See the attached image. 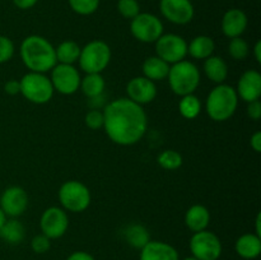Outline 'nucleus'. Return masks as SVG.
Here are the masks:
<instances>
[{
    "instance_id": "f257e3e1",
    "label": "nucleus",
    "mask_w": 261,
    "mask_h": 260,
    "mask_svg": "<svg viewBox=\"0 0 261 260\" xmlns=\"http://www.w3.org/2000/svg\"><path fill=\"white\" fill-rule=\"evenodd\" d=\"M103 129L110 140L129 147L142 140L148 129V116L143 106L127 97L114 99L103 111Z\"/></svg>"
},
{
    "instance_id": "f03ea898",
    "label": "nucleus",
    "mask_w": 261,
    "mask_h": 260,
    "mask_svg": "<svg viewBox=\"0 0 261 260\" xmlns=\"http://www.w3.org/2000/svg\"><path fill=\"white\" fill-rule=\"evenodd\" d=\"M19 55L30 71L47 73L58 64L55 47L47 38L38 35L27 36L22 41Z\"/></svg>"
},
{
    "instance_id": "7ed1b4c3",
    "label": "nucleus",
    "mask_w": 261,
    "mask_h": 260,
    "mask_svg": "<svg viewBox=\"0 0 261 260\" xmlns=\"http://www.w3.org/2000/svg\"><path fill=\"white\" fill-rule=\"evenodd\" d=\"M239 106L236 89L226 83L217 84L205 101V111L213 121L222 122L231 119Z\"/></svg>"
},
{
    "instance_id": "20e7f679",
    "label": "nucleus",
    "mask_w": 261,
    "mask_h": 260,
    "mask_svg": "<svg viewBox=\"0 0 261 260\" xmlns=\"http://www.w3.org/2000/svg\"><path fill=\"white\" fill-rule=\"evenodd\" d=\"M167 79L173 93L182 97L194 93L200 86V70L191 61L181 60L170 66Z\"/></svg>"
},
{
    "instance_id": "39448f33",
    "label": "nucleus",
    "mask_w": 261,
    "mask_h": 260,
    "mask_svg": "<svg viewBox=\"0 0 261 260\" xmlns=\"http://www.w3.org/2000/svg\"><path fill=\"white\" fill-rule=\"evenodd\" d=\"M20 94L35 105H45L54 96V87L50 78L43 73L28 71L19 81Z\"/></svg>"
},
{
    "instance_id": "423d86ee",
    "label": "nucleus",
    "mask_w": 261,
    "mask_h": 260,
    "mask_svg": "<svg viewBox=\"0 0 261 260\" xmlns=\"http://www.w3.org/2000/svg\"><path fill=\"white\" fill-rule=\"evenodd\" d=\"M111 61V48L102 40H93L81 48L78 63L86 74L99 73L109 66Z\"/></svg>"
},
{
    "instance_id": "0eeeda50",
    "label": "nucleus",
    "mask_w": 261,
    "mask_h": 260,
    "mask_svg": "<svg viewBox=\"0 0 261 260\" xmlns=\"http://www.w3.org/2000/svg\"><path fill=\"white\" fill-rule=\"evenodd\" d=\"M59 201L64 211L82 213L91 205L92 195L86 184L76 180L65 181L58 193Z\"/></svg>"
},
{
    "instance_id": "6e6552de",
    "label": "nucleus",
    "mask_w": 261,
    "mask_h": 260,
    "mask_svg": "<svg viewBox=\"0 0 261 260\" xmlns=\"http://www.w3.org/2000/svg\"><path fill=\"white\" fill-rule=\"evenodd\" d=\"M189 247L191 256L198 260H218L223 251L221 239L208 229L194 232L189 242Z\"/></svg>"
},
{
    "instance_id": "1a4fd4ad",
    "label": "nucleus",
    "mask_w": 261,
    "mask_h": 260,
    "mask_svg": "<svg viewBox=\"0 0 261 260\" xmlns=\"http://www.w3.org/2000/svg\"><path fill=\"white\" fill-rule=\"evenodd\" d=\"M130 32L143 43H153L163 35V23L152 13H139L130 23Z\"/></svg>"
},
{
    "instance_id": "9d476101",
    "label": "nucleus",
    "mask_w": 261,
    "mask_h": 260,
    "mask_svg": "<svg viewBox=\"0 0 261 260\" xmlns=\"http://www.w3.org/2000/svg\"><path fill=\"white\" fill-rule=\"evenodd\" d=\"M154 43L155 55L170 65L185 60L188 56V42L176 33H163Z\"/></svg>"
},
{
    "instance_id": "9b49d317",
    "label": "nucleus",
    "mask_w": 261,
    "mask_h": 260,
    "mask_svg": "<svg viewBox=\"0 0 261 260\" xmlns=\"http://www.w3.org/2000/svg\"><path fill=\"white\" fill-rule=\"evenodd\" d=\"M50 71L54 91H58L60 94L71 96L81 87V74L74 65L58 63Z\"/></svg>"
},
{
    "instance_id": "f8f14e48",
    "label": "nucleus",
    "mask_w": 261,
    "mask_h": 260,
    "mask_svg": "<svg viewBox=\"0 0 261 260\" xmlns=\"http://www.w3.org/2000/svg\"><path fill=\"white\" fill-rule=\"evenodd\" d=\"M40 227L42 235L50 240L60 239L69 228L68 213L60 206H50L43 211L40 219Z\"/></svg>"
},
{
    "instance_id": "ddd939ff",
    "label": "nucleus",
    "mask_w": 261,
    "mask_h": 260,
    "mask_svg": "<svg viewBox=\"0 0 261 260\" xmlns=\"http://www.w3.org/2000/svg\"><path fill=\"white\" fill-rule=\"evenodd\" d=\"M28 206V194L23 188L17 185L9 186L0 195V208L5 217H20Z\"/></svg>"
},
{
    "instance_id": "4468645a",
    "label": "nucleus",
    "mask_w": 261,
    "mask_h": 260,
    "mask_svg": "<svg viewBox=\"0 0 261 260\" xmlns=\"http://www.w3.org/2000/svg\"><path fill=\"white\" fill-rule=\"evenodd\" d=\"M160 9L168 22L178 25L190 23L195 14V9L190 0H161Z\"/></svg>"
},
{
    "instance_id": "2eb2a0df",
    "label": "nucleus",
    "mask_w": 261,
    "mask_h": 260,
    "mask_svg": "<svg viewBox=\"0 0 261 260\" xmlns=\"http://www.w3.org/2000/svg\"><path fill=\"white\" fill-rule=\"evenodd\" d=\"M126 93L127 98L143 106L154 101L157 97V87L154 82L145 76H135L126 84Z\"/></svg>"
},
{
    "instance_id": "dca6fc26",
    "label": "nucleus",
    "mask_w": 261,
    "mask_h": 260,
    "mask_svg": "<svg viewBox=\"0 0 261 260\" xmlns=\"http://www.w3.org/2000/svg\"><path fill=\"white\" fill-rule=\"evenodd\" d=\"M237 96L246 103L257 101L261 96V74L257 70H246L237 83Z\"/></svg>"
},
{
    "instance_id": "f3484780",
    "label": "nucleus",
    "mask_w": 261,
    "mask_h": 260,
    "mask_svg": "<svg viewBox=\"0 0 261 260\" xmlns=\"http://www.w3.org/2000/svg\"><path fill=\"white\" fill-rule=\"evenodd\" d=\"M247 24H249V19L247 15L245 14L244 10L237 9V8H232L224 13L223 18H222V32L226 37L234 38L241 37L244 32L246 31Z\"/></svg>"
},
{
    "instance_id": "a211bd4d",
    "label": "nucleus",
    "mask_w": 261,
    "mask_h": 260,
    "mask_svg": "<svg viewBox=\"0 0 261 260\" xmlns=\"http://www.w3.org/2000/svg\"><path fill=\"white\" fill-rule=\"evenodd\" d=\"M139 260H180V254L168 242L150 240L140 249Z\"/></svg>"
},
{
    "instance_id": "6ab92c4d",
    "label": "nucleus",
    "mask_w": 261,
    "mask_h": 260,
    "mask_svg": "<svg viewBox=\"0 0 261 260\" xmlns=\"http://www.w3.org/2000/svg\"><path fill=\"white\" fill-rule=\"evenodd\" d=\"M234 250L245 260L257 259L261 254V237L256 233H244L236 240Z\"/></svg>"
},
{
    "instance_id": "aec40b11",
    "label": "nucleus",
    "mask_w": 261,
    "mask_h": 260,
    "mask_svg": "<svg viewBox=\"0 0 261 260\" xmlns=\"http://www.w3.org/2000/svg\"><path fill=\"white\" fill-rule=\"evenodd\" d=\"M211 223V212L201 204H194L186 211L185 224L191 232H200L208 228Z\"/></svg>"
},
{
    "instance_id": "412c9836",
    "label": "nucleus",
    "mask_w": 261,
    "mask_h": 260,
    "mask_svg": "<svg viewBox=\"0 0 261 260\" xmlns=\"http://www.w3.org/2000/svg\"><path fill=\"white\" fill-rule=\"evenodd\" d=\"M170 64L166 63L165 60H162L161 58H158L157 55L149 56L144 60L142 66L143 74L145 78L150 79L152 82H160L167 79L168 71H170Z\"/></svg>"
},
{
    "instance_id": "4be33fe9",
    "label": "nucleus",
    "mask_w": 261,
    "mask_h": 260,
    "mask_svg": "<svg viewBox=\"0 0 261 260\" xmlns=\"http://www.w3.org/2000/svg\"><path fill=\"white\" fill-rule=\"evenodd\" d=\"M203 69L206 78L216 84L224 83L228 76V65L221 56H209L204 60Z\"/></svg>"
},
{
    "instance_id": "5701e85b",
    "label": "nucleus",
    "mask_w": 261,
    "mask_h": 260,
    "mask_svg": "<svg viewBox=\"0 0 261 260\" xmlns=\"http://www.w3.org/2000/svg\"><path fill=\"white\" fill-rule=\"evenodd\" d=\"M214 50H216V43L213 38L205 35L196 36L190 43H188V55L196 60H205L213 55Z\"/></svg>"
},
{
    "instance_id": "b1692460",
    "label": "nucleus",
    "mask_w": 261,
    "mask_h": 260,
    "mask_svg": "<svg viewBox=\"0 0 261 260\" xmlns=\"http://www.w3.org/2000/svg\"><path fill=\"white\" fill-rule=\"evenodd\" d=\"M25 228L17 218L5 219L0 228V239L9 245H18L24 240Z\"/></svg>"
},
{
    "instance_id": "393cba45",
    "label": "nucleus",
    "mask_w": 261,
    "mask_h": 260,
    "mask_svg": "<svg viewBox=\"0 0 261 260\" xmlns=\"http://www.w3.org/2000/svg\"><path fill=\"white\" fill-rule=\"evenodd\" d=\"M125 241L134 249L140 250L150 241V233L145 226L140 223H132L124 231Z\"/></svg>"
},
{
    "instance_id": "a878e982",
    "label": "nucleus",
    "mask_w": 261,
    "mask_h": 260,
    "mask_svg": "<svg viewBox=\"0 0 261 260\" xmlns=\"http://www.w3.org/2000/svg\"><path fill=\"white\" fill-rule=\"evenodd\" d=\"M105 87H106V83H105V78L102 76V74L91 73L86 74V76L82 78L79 88L88 98H96L103 93Z\"/></svg>"
},
{
    "instance_id": "bb28decb",
    "label": "nucleus",
    "mask_w": 261,
    "mask_h": 260,
    "mask_svg": "<svg viewBox=\"0 0 261 260\" xmlns=\"http://www.w3.org/2000/svg\"><path fill=\"white\" fill-rule=\"evenodd\" d=\"M81 46L75 42V41L66 40L59 43L58 47H55L56 53V60L59 64H69V65H74L76 63L81 55Z\"/></svg>"
},
{
    "instance_id": "cd10ccee",
    "label": "nucleus",
    "mask_w": 261,
    "mask_h": 260,
    "mask_svg": "<svg viewBox=\"0 0 261 260\" xmlns=\"http://www.w3.org/2000/svg\"><path fill=\"white\" fill-rule=\"evenodd\" d=\"M178 111L184 119H196L201 112V101L194 93L182 96L178 102Z\"/></svg>"
},
{
    "instance_id": "c85d7f7f",
    "label": "nucleus",
    "mask_w": 261,
    "mask_h": 260,
    "mask_svg": "<svg viewBox=\"0 0 261 260\" xmlns=\"http://www.w3.org/2000/svg\"><path fill=\"white\" fill-rule=\"evenodd\" d=\"M157 162L163 170L175 171L182 166L184 160L182 155H181L177 150L166 149L160 153V155L157 157Z\"/></svg>"
},
{
    "instance_id": "c756f323",
    "label": "nucleus",
    "mask_w": 261,
    "mask_h": 260,
    "mask_svg": "<svg viewBox=\"0 0 261 260\" xmlns=\"http://www.w3.org/2000/svg\"><path fill=\"white\" fill-rule=\"evenodd\" d=\"M250 53L249 43L241 37L231 38L228 43V54L234 60H245Z\"/></svg>"
},
{
    "instance_id": "7c9ffc66",
    "label": "nucleus",
    "mask_w": 261,
    "mask_h": 260,
    "mask_svg": "<svg viewBox=\"0 0 261 260\" xmlns=\"http://www.w3.org/2000/svg\"><path fill=\"white\" fill-rule=\"evenodd\" d=\"M71 10L79 15H91L98 9L99 0H68Z\"/></svg>"
},
{
    "instance_id": "2f4dec72",
    "label": "nucleus",
    "mask_w": 261,
    "mask_h": 260,
    "mask_svg": "<svg viewBox=\"0 0 261 260\" xmlns=\"http://www.w3.org/2000/svg\"><path fill=\"white\" fill-rule=\"evenodd\" d=\"M117 10L126 19H133L140 13V5L138 0H119Z\"/></svg>"
},
{
    "instance_id": "473e14b6",
    "label": "nucleus",
    "mask_w": 261,
    "mask_h": 260,
    "mask_svg": "<svg viewBox=\"0 0 261 260\" xmlns=\"http://www.w3.org/2000/svg\"><path fill=\"white\" fill-rule=\"evenodd\" d=\"M14 43L7 36L0 35V64L9 61L14 55Z\"/></svg>"
},
{
    "instance_id": "72a5a7b5",
    "label": "nucleus",
    "mask_w": 261,
    "mask_h": 260,
    "mask_svg": "<svg viewBox=\"0 0 261 260\" xmlns=\"http://www.w3.org/2000/svg\"><path fill=\"white\" fill-rule=\"evenodd\" d=\"M84 122L91 130H98L103 127V112L99 110H91L86 114Z\"/></svg>"
},
{
    "instance_id": "f704fd0d",
    "label": "nucleus",
    "mask_w": 261,
    "mask_h": 260,
    "mask_svg": "<svg viewBox=\"0 0 261 260\" xmlns=\"http://www.w3.org/2000/svg\"><path fill=\"white\" fill-rule=\"evenodd\" d=\"M51 247V240L46 237L45 235H36L32 240H31V249L36 254H45L50 250Z\"/></svg>"
},
{
    "instance_id": "c9c22d12",
    "label": "nucleus",
    "mask_w": 261,
    "mask_h": 260,
    "mask_svg": "<svg viewBox=\"0 0 261 260\" xmlns=\"http://www.w3.org/2000/svg\"><path fill=\"white\" fill-rule=\"evenodd\" d=\"M247 116L254 121H257L261 117V102L260 99L247 103Z\"/></svg>"
},
{
    "instance_id": "e433bc0d",
    "label": "nucleus",
    "mask_w": 261,
    "mask_h": 260,
    "mask_svg": "<svg viewBox=\"0 0 261 260\" xmlns=\"http://www.w3.org/2000/svg\"><path fill=\"white\" fill-rule=\"evenodd\" d=\"M4 91L9 96H15V94L20 93L19 81H17V79H10V81H8L4 84Z\"/></svg>"
},
{
    "instance_id": "4c0bfd02",
    "label": "nucleus",
    "mask_w": 261,
    "mask_h": 260,
    "mask_svg": "<svg viewBox=\"0 0 261 260\" xmlns=\"http://www.w3.org/2000/svg\"><path fill=\"white\" fill-rule=\"evenodd\" d=\"M66 260H96L92 254L87 251H74L66 257Z\"/></svg>"
},
{
    "instance_id": "58836bf2",
    "label": "nucleus",
    "mask_w": 261,
    "mask_h": 260,
    "mask_svg": "<svg viewBox=\"0 0 261 260\" xmlns=\"http://www.w3.org/2000/svg\"><path fill=\"white\" fill-rule=\"evenodd\" d=\"M250 145L256 153L261 152V132H255L250 138Z\"/></svg>"
},
{
    "instance_id": "ea45409f",
    "label": "nucleus",
    "mask_w": 261,
    "mask_h": 260,
    "mask_svg": "<svg viewBox=\"0 0 261 260\" xmlns=\"http://www.w3.org/2000/svg\"><path fill=\"white\" fill-rule=\"evenodd\" d=\"M38 0H13L14 5L19 9L25 10V9H31V8L35 7L37 4Z\"/></svg>"
},
{
    "instance_id": "a19ab883",
    "label": "nucleus",
    "mask_w": 261,
    "mask_h": 260,
    "mask_svg": "<svg viewBox=\"0 0 261 260\" xmlns=\"http://www.w3.org/2000/svg\"><path fill=\"white\" fill-rule=\"evenodd\" d=\"M252 50H254L255 60H256L259 64H261V41H257V42L255 43V46Z\"/></svg>"
},
{
    "instance_id": "79ce46f5",
    "label": "nucleus",
    "mask_w": 261,
    "mask_h": 260,
    "mask_svg": "<svg viewBox=\"0 0 261 260\" xmlns=\"http://www.w3.org/2000/svg\"><path fill=\"white\" fill-rule=\"evenodd\" d=\"M261 214L257 213L256 216V219H255V233L257 235V236L261 237Z\"/></svg>"
},
{
    "instance_id": "37998d69",
    "label": "nucleus",
    "mask_w": 261,
    "mask_h": 260,
    "mask_svg": "<svg viewBox=\"0 0 261 260\" xmlns=\"http://www.w3.org/2000/svg\"><path fill=\"white\" fill-rule=\"evenodd\" d=\"M5 219H7V217H5V214L3 213L2 208H0V228H2L3 223H4V222H5Z\"/></svg>"
},
{
    "instance_id": "c03bdc74",
    "label": "nucleus",
    "mask_w": 261,
    "mask_h": 260,
    "mask_svg": "<svg viewBox=\"0 0 261 260\" xmlns=\"http://www.w3.org/2000/svg\"><path fill=\"white\" fill-rule=\"evenodd\" d=\"M182 260H198V259H195V257H193V256H188V257H185V259H182Z\"/></svg>"
}]
</instances>
